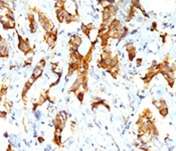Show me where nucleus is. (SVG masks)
<instances>
[{
    "mask_svg": "<svg viewBox=\"0 0 176 151\" xmlns=\"http://www.w3.org/2000/svg\"><path fill=\"white\" fill-rule=\"evenodd\" d=\"M85 91L84 90H82V89H80L78 91H76L74 94H76V98L80 100V103H83V101H84V94H85Z\"/></svg>",
    "mask_w": 176,
    "mask_h": 151,
    "instance_id": "obj_15",
    "label": "nucleus"
},
{
    "mask_svg": "<svg viewBox=\"0 0 176 151\" xmlns=\"http://www.w3.org/2000/svg\"><path fill=\"white\" fill-rule=\"evenodd\" d=\"M128 54H129V60L133 61L134 58L136 57V51H131V52H128Z\"/></svg>",
    "mask_w": 176,
    "mask_h": 151,
    "instance_id": "obj_19",
    "label": "nucleus"
},
{
    "mask_svg": "<svg viewBox=\"0 0 176 151\" xmlns=\"http://www.w3.org/2000/svg\"><path fill=\"white\" fill-rule=\"evenodd\" d=\"M126 50L128 51V52H131V51H136V48L135 46H134L133 43H128V44H126Z\"/></svg>",
    "mask_w": 176,
    "mask_h": 151,
    "instance_id": "obj_17",
    "label": "nucleus"
},
{
    "mask_svg": "<svg viewBox=\"0 0 176 151\" xmlns=\"http://www.w3.org/2000/svg\"><path fill=\"white\" fill-rule=\"evenodd\" d=\"M158 110H159V113H160L161 116L166 117L167 115H168V107H167L166 101L161 100V107L158 109Z\"/></svg>",
    "mask_w": 176,
    "mask_h": 151,
    "instance_id": "obj_12",
    "label": "nucleus"
},
{
    "mask_svg": "<svg viewBox=\"0 0 176 151\" xmlns=\"http://www.w3.org/2000/svg\"><path fill=\"white\" fill-rule=\"evenodd\" d=\"M37 15H38L39 24H40V26L43 28V30H44L45 32H50L53 29H55L53 23L47 18V16L45 15L43 12H41L40 10H37Z\"/></svg>",
    "mask_w": 176,
    "mask_h": 151,
    "instance_id": "obj_1",
    "label": "nucleus"
},
{
    "mask_svg": "<svg viewBox=\"0 0 176 151\" xmlns=\"http://www.w3.org/2000/svg\"><path fill=\"white\" fill-rule=\"evenodd\" d=\"M17 37H18V49L21 52H23L24 55H28L30 52H32L33 49L30 46L28 39H23L19 33H17Z\"/></svg>",
    "mask_w": 176,
    "mask_h": 151,
    "instance_id": "obj_2",
    "label": "nucleus"
},
{
    "mask_svg": "<svg viewBox=\"0 0 176 151\" xmlns=\"http://www.w3.org/2000/svg\"><path fill=\"white\" fill-rule=\"evenodd\" d=\"M156 27H157V23H156V22H154V23H153V25L151 26V30H152V31L156 30Z\"/></svg>",
    "mask_w": 176,
    "mask_h": 151,
    "instance_id": "obj_23",
    "label": "nucleus"
},
{
    "mask_svg": "<svg viewBox=\"0 0 176 151\" xmlns=\"http://www.w3.org/2000/svg\"><path fill=\"white\" fill-rule=\"evenodd\" d=\"M0 55H1L2 58H7L8 55H9L8 43L2 36H1V40H0Z\"/></svg>",
    "mask_w": 176,
    "mask_h": 151,
    "instance_id": "obj_4",
    "label": "nucleus"
},
{
    "mask_svg": "<svg viewBox=\"0 0 176 151\" xmlns=\"http://www.w3.org/2000/svg\"><path fill=\"white\" fill-rule=\"evenodd\" d=\"M72 1H74V0H72Z\"/></svg>",
    "mask_w": 176,
    "mask_h": 151,
    "instance_id": "obj_25",
    "label": "nucleus"
},
{
    "mask_svg": "<svg viewBox=\"0 0 176 151\" xmlns=\"http://www.w3.org/2000/svg\"><path fill=\"white\" fill-rule=\"evenodd\" d=\"M28 21H29V28L31 30V33H35L37 30V24L34 19V14L32 12L28 13Z\"/></svg>",
    "mask_w": 176,
    "mask_h": 151,
    "instance_id": "obj_8",
    "label": "nucleus"
},
{
    "mask_svg": "<svg viewBox=\"0 0 176 151\" xmlns=\"http://www.w3.org/2000/svg\"><path fill=\"white\" fill-rule=\"evenodd\" d=\"M31 62H32V58H31V57H29L27 60L24 61V63H25V65H30V64H31Z\"/></svg>",
    "mask_w": 176,
    "mask_h": 151,
    "instance_id": "obj_20",
    "label": "nucleus"
},
{
    "mask_svg": "<svg viewBox=\"0 0 176 151\" xmlns=\"http://www.w3.org/2000/svg\"><path fill=\"white\" fill-rule=\"evenodd\" d=\"M63 127H55V137H53V142L57 146L61 145V132H63Z\"/></svg>",
    "mask_w": 176,
    "mask_h": 151,
    "instance_id": "obj_7",
    "label": "nucleus"
},
{
    "mask_svg": "<svg viewBox=\"0 0 176 151\" xmlns=\"http://www.w3.org/2000/svg\"><path fill=\"white\" fill-rule=\"evenodd\" d=\"M83 43L82 37L78 34H74L72 37H70V40L69 42V45H76V46H80V44Z\"/></svg>",
    "mask_w": 176,
    "mask_h": 151,
    "instance_id": "obj_11",
    "label": "nucleus"
},
{
    "mask_svg": "<svg viewBox=\"0 0 176 151\" xmlns=\"http://www.w3.org/2000/svg\"><path fill=\"white\" fill-rule=\"evenodd\" d=\"M6 92H7V86L4 85V84L2 83V86H1V98H3V97L5 96Z\"/></svg>",
    "mask_w": 176,
    "mask_h": 151,
    "instance_id": "obj_18",
    "label": "nucleus"
},
{
    "mask_svg": "<svg viewBox=\"0 0 176 151\" xmlns=\"http://www.w3.org/2000/svg\"><path fill=\"white\" fill-rule=\"evenodd\" d=\"M107 71L116 79V78H117V75L120 73V66L116 65V66H114V67H110L109 69H107Z\"/></svg>",
    "mask_w": 176,
    "mask_h": 151,
    "instance_id": "obj_13",
    "label": "nucleus"
},
{
    "mask_svg": "<svg viewBox=\"0 0 176 151\" xmlns=\"http://www.w3.org/2000/svg\"><path fill=\"white\" fill-rule=\"evenodd\" d=\"M70 128H72V132H74V129H76V122H74V121L70 122Z\"/></svg>",
    "mask_w": 176,
    "mask_h": 151,
    "instance_id": "obj_21",
    "label": "nucleus"
},
{
    "mask_svg": "<svg viewBox=\"0 0 176 151\" xmlns=\"http://www.w3.org/2000/svg\"><path fill=\"white\" fill-rule=\"evenodd\" d=\"M68 13L69 12L65 10V8H57V9H55V14H57V18L59 23H63L65 21V17H67Z\"/></svg>",
    "mask_w": 176,
    "mask_h": 151,
    "instance_id": "obj_6",
    "label": "nucleus"
},
{
    "mask_svg": "<svg viewBox=\"0 0 176 151\" xmlns=\"http://www.w3.org/2000/svg\"><path fill=\"white\" fill-rule=\"evenodd\" d=\"M43 68H44V67H42V66H40V65H39V64H37V65L34 67L33 72H32V74H31V77L33 78L34 80H37L39 77H40L41 75H42Z\"/></svg>",
    "mask_w": 176,
    "mask_h": 151,
    "instance_id": "obj_9",
    "label": "nucleus"
},
{
    "mask_svg": "<svg viewBox=\"0 0 176 151\" xmlns=\"http://www.w3.org/2000/svg\"><path fill=\"white\" fill-rule=\"evenodd\" d=\"M6 116H7V112H5V111H2V112H1V118L4 119Z\"/></svg>",
    "mask_w": 176,
    "mask_h": 151,
    "instance_id": "obj_22",
    "label": "nucleus"
},
{
    "mask_svg": "<svg viewBox=\"0 0 176 151\" xmlns=\"http://www.w3.org/2000/svg\"><path fill=\"white\" fill-rule=\"evenodd\" d=\"M141 62H142V59H141V58L137 59V66H140L141 65Z\"/></svg>",
    "mask_w": 176,
    "mask_h": 151,
    "instance_id": "obj_24",
    "label": "nucleus"
},
{
    "mask_svg": "<svg viewBox=\"0 0 176 151\" xmlns=\"http://www.w3.org/2000/svg\"><path fill=\"white\" fill-rule=\"evenodd\" d=\"M80 29H82V32L86 35L87 37L90 38V34H91V31L93 29H95V26L93 25V23L90 24H82L80 26Z\"/></svg>",
    "mask_w": 176,
    "mask_h": 151,
    "instance_id": "obj_10",
    "label": "nucleus"
},
{
    "mask_svg": "<svg viewBox=\"0 0 176 151\" xmlns=\"http://www.w3.org/2000/svg\"><path fill=\"white\" fill-rule=\"evenodd\" d=\"M78 15H74V14H72V13H68V15H67V17H65V23L67 24H70V23H72V22H76V21H78Z\"/></svg>",
    "mask_w": 176,
    "mask_h": 151,
    "instance_id": "obj_14",
    "label": "nucleus"
},
{
    "mask_svg": "<svg viewBox=\"0 0 176 151\" xmlns=\"http://www.w3.org/2000/svg\"><path fill=\"white\" fill-rule=\"evenodd\" d=\"M65 0H55V9H57V8H65Z\"/></svg>",
    "mask_w": 176,
    "mask_h": 151,
    "instance_id": "obj_16",
    "label": "nucleus"
},
{
    "mask_svg": "<svg viewBox=\"0 0 176 151\" xmlns=\"http://www.w3.org/2000/svg\"><path fill=\"white\" fill-rule=\"evenodd\" d=\"M44 40L47 43L48 47L50 49H53L55 46V43H57V29L55 28L50 31V32H45L44 33Z\"/></svg>",
    "mask_w": 176,
    "mask_h": 151,
    "instance_id": "obj_3",
    "label": "nucleus"
},
{
    "mask_svg": "<svg viewBox=\"0 0 176 151\" xmlns=\"http://www.w3.org/2000/svg\"><path fill=\"white\" fill-rule=\"evenodd\" d=\"M35 80L33 79L32 77H30L29 79L27 80V81L24 83V86H23V89H22V92H21V96H22V100L24 101V103L26 102V94H27L28 90L31 88L32 84L34 83Z\"/></svg>",
    "mask_w": 176,
    "mask_h": 151,
    "instance_id": "obj_5",
    "label": "nucleus"
}]
</instances>
